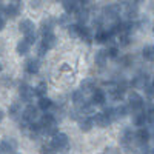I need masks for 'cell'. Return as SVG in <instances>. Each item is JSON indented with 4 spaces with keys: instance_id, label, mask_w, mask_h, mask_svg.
<instances>
[{
    "instance_id": "34",
    "label": "cell",
    "mask_w": 154,
    "mask_h": 154,
    "mask_svg": "<svg viewBox=\"0 0 154 154\" xmlns=\"http://www.w3.org/2000/svg\"><path fill=\"white\" fill-rule=\"evenodd\" d=\"M57 22H59L60 26H66V28H68L69 25H71V16H68V14H62V16H59Z\"/></svg>"
},
{
    "instance_id": "17",
    "label": "cell",
    "mask_w": 154,
    "mask_h": 154,
    "mask_svg": "<svg viewBox=\"0 0 154 154\" xmlns=\"http://www.w3.org/2000/svg\"><path fill=\"white\" fill-rule=\"evenodd\" d=\"M34 23L31 22V20H22L20 23H19V29L22 31V34H25V35H26V34H31V32H34Z\"/></svg>"
},
{
    "instance_id": "44",
    "label": "cell",
    "mask_w": 154,
    "mask_h": 154,
    "mask_svg": "<svg viewBox=\"0 0 154 154\" xmlns=\"http://www.w3.org/2000/svg\"><path fill=\"white\" fill-rule=\"evenodd\" d=\"M120 3H123V5H130V3H131V0H120Z\"/></svg>"
},
{
    "instance_id": "41",
    "label": "cell",
    "mask_w": 154,
    "mask_h": 154,
    "mask_svg": "<svg viewBox=\"0 0 154 154\" xmlns=\"http://www.w3.org/2000/svg\"><path fill=\"white\" fill-rule=\"evenodd\" d=\"M5 25H6V20H5V17H2V14H0V31L5 28Z\"/></svg>"
},
{
    "instance_id": "30",
    "label": "cell",
    "mask_w": 154,
    "mask_h": 154,
    "mask_svg": "<svg viewBox=\"0 0 154 154\" xmlns=\"http://www.w3.org/2000/svg\"><path fill=\"white\" fill-rule=\"evenodd\" d=\"M19 114H22V105L19 103V102H14V103L9 106V116L12 119H16Z\"/></svg>"
},
{
    "instance_id": "38",
    "label": "cell",
    "mask_w": 154,
    "mask_h": 154,
    "mask_svg": "<svg viewBox=\"0 0 154 154\" xmlns=\"http://www.w3.org/2000/svg\"><path fill=\"white\" fill-rule=\"evenodd\" d=\"M145 94H146L148 99H154V88L151 86V83H148L145 86Z\"/></svg>"
},
{
    "instance_id": "32",
    "label": "cell",
    "mask_w": 154,
    "mask_h": 154,
    "mask_svg": "<svg viewBox=\"0 0 154 154\" xmlns=\"http://www.w3.org/2000/svg\"><path fill=\"white\" fill-rule=\"evenodd\" d=\"M34 94H35L37 97H45V94H46V83H45V82L38 83V85L34 88Z\"/></svg>"
},
{
    "instance_id": "50",
    "label": "cell",
    "mask_w": 154,
    "mask_h": 154,
    "mask_svg": "<svg viewBox=\"0 0 154 154\" xmlns=\"http://www.w3.org/2000/svg\"><path fill=\"white\" fill-rule=\"evenodd\" d=\"M0 71H2V65H0Z\"/></svg>"
},
{
    "instance_id": "25",
    "label": "cell",
    "mask_w": 154,
    "mask_h": 154,
    "mask_svg": "<svg viewBox=\"0 0 154 154\" xmlns=\"http://www.w3.org/2000/svg\"><path fill=\"white\" fill-rule=\"evenodd\" d=\"M51 106H53V100H51V99H48L46 96H45V97H38V102H37V108H38V109L46 111V109H49Z\"/></svg>"
},
{
    "instance_id": "33",
    "label": "cell",
    "mask_w": 154,
    "mask_h": 154,
    "mask_svg": "<svg viewBox=\"0 0 154 154\" xmlns=\"http://www.w3.org/2000/svg\"><path fill=\"white\" fill-rule=\"evenodd\" d=\"M80 31H82V25H69L68 26V32L71 37H80Z\"/></svg>"
},
{
    "instance_id": "10",
    "label": "cell",
    "mask_w": 154,
    "mask_h": 154,
    "mask_svg": "<svg viewBox=\"0 0 154 154\" xmlns=\"http://www.w3.org/2000/svg\"><path fill=\"white\" fill-rule=\"evenodd\" d=\"M126 114H128V108H126L125 105H119V106L112 108V111H111V116H109V119H114V120H120V119H123V117H125Z\"/></svg>"
},
{
    "instance_id": "45",
    "label": "cell",
    "mask_w": 154,
    "mask_h": 154,
    "mask_svg": "<svg viewBox=\"0 0 154 154\" xmlns=\"http://www.w3.org/2000/svg\"><path fill=\"white\" fill-rule=\"evenodd\" d=\"M2 120H3V111L0 109V122H2Z\"/></svg>"
},
{
    "instance_id": "47",
    "label": "cell",
    "mask_w": 154,
    "mask_h": 154,
    "mask_svg": "<svg viewBox=\"0 0 154 154\" xmlns=\"http://www.w3.org/2000/svg\"><path fill=\"white\" fill-rule=\"evenodd\" d=\"M151 86L154 88V77H152V80H151Z\"/></svg>"
},
{
    "instance_id": "5",
    "label": "cell",
    "mask_w": 154,
    "mask_h": 154,
    "mask_svg": "<svg viewBox=\"0 0 154 154\" xmlns=\"http://www.w3.org/2000/svg\"><path fill=\"white\" fill-rule=\"evenodd\" d=\"M91 120H93V123H94L96 126H99V128H106V126H109V123H111V119L108 117L106 114H103V112H94Z\"/></svg>"
},
{
    "instance_id": "20",
    "label": "cell",
    "mask_w": 154,
    "mask_h": 154,
    "mask_svg": "<svg viewBox=\"0 0 154 154\" xmlns=\"http://www.w3.org/2000/svg\"><path fill=\"white\" fill-rule=\"evenodd\" d=\"M38 123H40V126L42 128H46V126H53V125H56V117L53 114H48V112H45L42 117H40V120H38Z\"/></svg>"
},
{
    "instance_id": "7",
    "label": "cell",
    "mask_w": 154,
    "mask_h": 154,
    "mask_svg": "<svg viewBox=\"0 0 154 154\" xmlns=\"http://www.w3.org/2000/svg\"><path fill=\"white\" fill-rule=\"evenodd\" d=\"M19 94H20V97H22L23 102L29 103V102L32 100V97H34V88H31L26 83H22L20 85V89H19Z\"/></svg>"
},
{
    "instance_id": "31",
    "label": "cell",
    "mask_w": 154,
    "mask_h": 154,
    "mask_svg": "<svg viewBox=\"0 0 154 154\" xmlns=\"http://www.w3.org/2000/svg\"><path fill=\"white\" fill-rule=\"evenodd\" d=\"M146 82H148L146 75H142V74H140V75H137L136 79H134V82H133V86H134V88H140V86H143V88H145V86L148 85Z\"/></svg>"
},
{
    "instance_id": "12",
    "label": "cell",
    "mask_w": 154,
    "mask_h": 154,
    "mask_svg": "<svg viewBox=\"0 0 154 154\" xmlns=\"http://www.w3.org/2000/svg\"><path fill=\"white\" fill-rule=\"evenodd\" d=\"M25 69H26L28 74H37L38 69H40V65H38L37 59H28L25 62Z\"/></svg>"
},
{
    "instance_id": "21",
    "label": "cell",
    "mask_w": 154,
    "mask_h": 154,
    "mask_svg": "<svg viewBox=\"0 0 154 154\" xmlns=\"http://www.w3.org/2000/svg\"><path fill=\"white\" fill-rule=\"evenodd\" d=\"M120 139H122V145H123L125 148H128V146L133 143V140H134V133L130 130V128H126Z\"/></svg>"
},
{
    "instance_id": "27",
    "label": "cell",
    "mask_w": 154,
    "mask_h": 154,
    "mask_svg": "<svg viewBox=\"0 0 154 154\" xmlns=\"http://www.w3.org/2000/svg\"><path fill=\"white\" fill-rule=\"evenodd\" d=\"M80 38H82L83 42H86V43H91V42L94 40V35H93V32H91V29H89V28L82 26V31H80Z\"/></svg>"
},
{
    "instance_id": "29",
    "label": "cell",
    "mask_w": 154,
    "mask_h": 154,
    "mask_svg": "<svg viewBox=\"0 0 154 154\" xmlns=\"http://www.w3.org/2000/svg\"><path fill=\"white\" fill-rule=\"evenodd\" d=\"M142 56H143L145 60H148V62H154V46H152V45L145 46V48L142 49Z\"/></svg>"
},
{
    "instance_id": "2",
    "label": "cell",
    "mask_w": 154,
    "mask_h": 154,
    "mask_svg": "<svg viewBox=\"0 0 154 154\" xmlns=\"http://www.w3.org/2000/svg\"><path fill=\"white\" fill-rule=\"evenodd\" d=\"M143 108H145L143 97L140 96V94H137L136 91H133L130 94V109L133 112H136V111H140V109H143Z\"/></svg>"
},
{
    "instance_id": "46",
    "label": "cell",
    "mask_w": 154,
    "mask_h": 154,
    "mask_svg": "<svg viewBox=\"0 0 154 154\" xmlns=\"http://www.w3.org/2000/svg\"><path fill=\"white\" fill-rule=\"evenodd\" d=\"M3 9H5V6H2V5H0V14L3 12Z\"/></svg>"
},
{
    "instance_id": "28",
    "label": "cell",
    "mask_w": 154,
    "mask_h": 154,
    "mask_svg": "<svg viewBox=\"0 0 154 154\" xmlns=\"http://www.w3.org/2000/svg\"><path fill=\"white\" fill-rule=\"evenodd\" d=\"M29 46H31V45H28L25 40H20V42L17 43V46H16L17 54H19V56H26V54L29 53Z\"/></svg>"
},
{
    "instance_id": "22",
    "label": "cell",
    "mask_w": 154,
    "mask_h": 154,
    "mask_svg": "<svg viewBox=\"0 0 154 154\" xmlns=\"http://www.w3.org/2000/svg\"><path fill=\"white\" fill-rule=\"evenodd\" d=\"M71 99H72V102H74V105L75 106H82L85 102H86V99H85V93L83 91H80V89H77V91H74L72 93V96H71Z\"/></svg>"
},
{
    "instance_id": "48",
    "label": "cell",
    "mask_w": 154,
    "mask_h": 154,
    "mask_svg": "<svg viewBox=\"0 0 154 154\" xmlns=\"http://www.w3.org/2000/svg\"><path fill=\"white\" fill-rule=\"evenodd\" d=\"M0 154H6V152H5V151H3L2 148H0Z\"/></svg>"
},
{
    "instance_id": "13",
    "label": "cell",
    "mask_w": 154,
    "mask_h": 154,
    "mask_svg": "<svg viewBox=\"0 0 154 154\" xmlns=\"http://www.w3.org/2000/svg\"><path fill=\"white\" fill-rule=\"evenodd\" d=\"M96 65L100 66V68H103L106 65V62H108V53H106V49H99L97 53H96Z\"/></svg>"
},
{
    "instance_id": "43",
    "label": "cell",
    "mask_w": 154,
    "mask_h": 154,
    "mask_svg": "<svg viewBox=\"0 0 154 154\" xmlns=\"http://www.w3.org/2000/svg\"><path fill=\"white\" fill-rule=\"evenodd\" d=\"M145 0H131V3H134V5H140V3H143Z\"/></svg>"
},
{
    "instance_id": "18",
    "label": "cell",
    "mask_w": 154,
    "mask_h": 154,
    "mask_svg": "<svg viewBox=\"0 0 154 154\" xmlns=\"http://www.w3.org/2000/svg\"><path fill=\"white\" fill-rule=\"evenodd\" d=\"M145 122H146V114H145L143 109L136 111V112L133 114V123H134L136 126H143Z\"/></svg>"
},
{
    "instance_id": "35",
    "label": "cell",
    "mask_w": 154,
    "mask_h": 154,
    "mask_svg": "<svg viewBox=\"0 0 154 154\" xmlns=\"http://www.w3.org/2000/svg\"><path fill=\"white\" fill-rule=\"evenodd\" d=\"M42 34L45 32H49V31H53V19H48V20H43L42 22Z\"/></svg>"
},
{
    "instance_id": "23",
    "label": "cell",
    "mask_w": 154,
    "mask_h": 154,
    "mask_svg": "<svg viewBox=\"0 0 154 154\" xmlns=\"http://www.w3.org/2000/svg\"><path fill=\"white\" fill-rule=\"evenodd\" d=\"M93 120L89 119V117H82L79 120V128H80V131L83 133H88V131H91V128H93Z\"/></svg>"
},
{
    "instance_id": "11",
    "label": "cell",
    "mask_w": 154,
    "mask_h": 154,
    "mask_svg": "<svg viewBox=\"0 0 154 154\" xmlns=\"http://www.w3.org/2000/svg\"><path fill=\"white\" fill-rule=\"evenodd\" d=\"M75 19H77V25H82V26H85V23L88 22V19H89V12H88V9H85L83 6L79 9L77 8L75 11Z\"/></svg>"
},
{
    "instance_id": "16",
    "label": "cell",
    "mask_w": 154,
    "mask_h": 154,
    "mask_svg": "<svg viewBox=\"0 0 154 154\" xmlns=\"http://www.w3.org/2000/svg\"><path fill=\"white\" fill-rule=\"evenodd\" d=\"M42 43H43L48 49L53 48V46L56 45V35H54V32H53V31H49V32L42 34Z\"/></svg>"
},
{
    "instance_id": "6",
    "label": "cell",
    "mask_w": 154,
    "mask_h": 154,
    "mask_svg": "<svg viewBox=\"0 0 154 154\" xmlns=\"http://www.w3.org/2000/svg\"><path fill=\"white\" fill-rule=\"evenodd\" d=\"M17 140L16 139H12V137H5L2 142H0V148H2L6 154H11V152H14L17 149Z\"/></svg>"
},
{
    "instance_id": "3",
    "label": "cell",
    "mask_w": 154,
    "mask_h": 154,
    "mask_svg": "<svg viewBox=\"0 0 154 154\" xmlns=\"http://www.w3.org/2000/svg\"><path fill=\"white\" fill-rule=\"evenodd\" d=\"M120 11H122L120 3H111V5L105 6L103 16H105V19H109V20H119Z\"/></svg>"
},
{
    "instance_id": "42",
    "label": "cell",
    "mask_w": 154,
    "mask_h": 154,
    "mask_svg": "<svg viewBox=\"0 0 154 154\" xmlns=\"http://www.w3.org/2000/svg\"><path fill=\"white\" fill-rule=\"evenodd\" d=\"M77 2H79V3L82 5V6H86V5H88L89 2H91V0H77Z\"/></svg>"
},
{
    "instance_id": "26",
    "label": "cell",
    "mask_w": 154,
    "mask_h": 154,
    "mask_svg": "<svg viewBox=\"0 0 154 154\" xmlns=\"http://www.w3.org/2000/svg\"><path fill=\"white\" fill-rule=\"evenodd\" d=\"M125 14H126L128 20H134V19H137V5H134V3L126 5Z\"/></svg>"
},
{
    "instance_id": "39",
    "label": "cell",
    "mask_w": 154,
    "mask_h": 154,
    "mask_svg": "<svg viewBox=\"0 0 154 154\" xmlns=\"http://www.w3.org/2000/svg\"><path fill=\"white\" fill-rule=\"evenodd\" d=\"M46 51H48V48L42 43L40 46H38V49H37V53H38V57H43L45 54H46Z\"/></svg>"
},
{
    "instance_id": "19",
    "label": "cell",
    "mask_w": 154,
    "mask_h": 154,
    "mask_svg": "<svg viewBox=\"0 0 154 154\" xmlns=\"http://www.w3.org/2000/svg\"><path fill=\"white\" fill-rule=\"evenodd\" d=\"M111 38V34L106 29H97V32L94 34V40L96 43H106Z\"/></svg>"
},
{
    "instance_id": "9",
    "label": "cell",
    "mask_w": 154,
    "mask_h": 154,
    "mask_svg": "<svg viewBox=\"0 0 154 154\" xmlns=\"http://www.w3.org/2000/svg\"><path fill=\"white\" fill-rule=\"evenodd\" d=\"M20 11H22V6L17 3V2H12V3H9L8 6H5V9H3V12L8 16V17H11V19H14V17H17L19 14H20Z\"/></svg>"
},
{
    "instance_id": "49",
    "label": "cell",
    "mask_w": 154,
    "mask_h": 154,
    "mask_svg": "<svg viewBox=\"0 0 154 154\" xmlns=\"http://www.w3.org/2000/svg\"><path fill=\"white\" fill-rule=\"evenodd\" d=\"M11 154H20V152H11Z\"/></svg>"
},
{
    "instance_id": "40",
    "label": "cell",
    "mask_w": 154,
    "mask_h": 154,
    "mask_svg": "<svg viewBox=\"0 0 154 154\" xmlns=\"http://www.w3.org/2000/svg\"><path fill=\"white\" fill-rule=\"evenodd\" d=\"M42 154H56V149L53 146H43Z\"/></svg>"
},
{
    "instance_id": "8",
    "label": "cell",
    "mask_w": 154,
    "mask_h": 154,
    "mask_svg": "<svg viewBox=\"0 0 154 154\" xmlns=\"http://www.w3.org/2000/svg\"><path fill=\"white\" fill-rule=\"evenodd\" d=\"M149 139H151V133H149V130H146V128H143V126H140L137 130V133H134V140H137L140 145L148 143Z\"/></svg>"
},
{
    "instance_id": "1",
    "label": "cell",
    "mask_w": 154,
    "mask_h": 154,
    "mask_svg": "<svg viewBox=\"0 0 154 154\" xmlns=\"http://www.w3.org/2000/svg\"><path fill=\"white\" fill-rule=\"evenodd\" d=\"M51 146L56 151H66L69 148L68 136L63 134V133H57L56 136H53V139H51Z\"/></svg>"
},
{
    "instance_id": "15",
    "label": "cell",
    "mask_w": 154,
    "mask_h": 154,
    "mask_svg": "<svg viewBox=\"0 0 154 154\" xmlns=\"http://www.w3.org/2000/svg\"><path fill=\"white\" fill-rule=\"evenodd\" d=\"M80 91H83V93H94L96 91V80L94 79H91V77H88V79H85L83 82H82V85H80Z\"/></svg>"
},
{
    "instance_id": "36",
    "label": "cell",
    "mask_w": 154,
    "mask_h": 154,
    "mask_svg": "<svg viewBox=\"0 0 154 154\" xmlns=\"http://www.w3.org/2000/svg\"><path fill=\"white\" fill-rule=\"evenodd\" d=\"M25 42H26L28 45H32L35 40H37V35H35V32H31V34H26L25 35V38H23Z\"/></svg>"
},
{
    "instance_id": "14",
    "label": "cell",
    "mask_w": 154,
    "mask_h": 154,
    "mask_svg": "<svg viewBox=\"0 0 154 154\" xmlns=\"http://www.w3.org/2000/svg\"><path fill=\"white\" fill-rule=\"evenodd\" d=\"M106 102V93L103 89H96L93 93V103L94 105H105Z\"/></svg>"
},
{
    "instance_id": "37",
    "label": "cell",
    "mask_w": 154,
    "mask_h": 154,
    "mask_svg": "<svg viewBox=\"0 0 154 154\" xmlns=\"http://www.w3.org/2000/svg\"><path fill=\"white\" fill-rule=\"evenodd\" d=\"M108 57H112V59H116L119 56V48L117 46H111V48H108Z\"/></svg>"
},
{
    "instance_id": "24",
    "label": "cell",
    "mask_w": 154,
    "mask_h": 154,
    "mask_svg": "<svg viewBox=\"0 0 154 154\" xmlns=\"http://www.w3.org/2000/svg\"><path fill=\"white\" fill-rule=\"evenodd\" d=\"M62 6L66 14H71L77 9V0H62Z\"/></svg>"
},
{
    "instance_id": "4",
    "label": "cell",
    "mask_w": 154,
    "mask_h": 154,
    "mask_svg": "<svg viewBox=\"0 0 154 154\" xmlns=\"http://www.w3.org/2000/svg\"><path fill=\"white\" fill-rule=\"evenodd\" d=\"M37 117H38V108L34 106V105H31V103H29L26 108H25L23 112H22V119H23L25 122H28V123L35 122Z\"/></svg>"
}]
</instances>
